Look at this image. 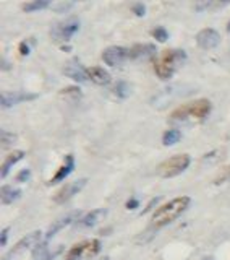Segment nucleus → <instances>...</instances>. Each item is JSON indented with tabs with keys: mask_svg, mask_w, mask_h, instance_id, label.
<instances>
[{
	"mask_svg": "<svg viewBox=\"0 0 230 260\" xmlns=\"http://www.w3.org/2000/svg\"><path fill=\"white\" fill-rule=\"evenodd\" d=\"M62 96H67L68 100H78V98H81V91L78 88H75V86H68V88H63L62 89V93H60Z\"/></svg>",
	"mask_w": 230,
	"mask_h": 260,
	"instance_id": "b1692460",
	"label": "nucleus"
},
{
	"mask_svg": "<svg viewBox=\"0 0 230 260\" xmlns=\"http://www.w3.org/2000/svg\"><path fill=\"white\" fill-rule=\"evenodd\" d=\"M127 59H130V49L120 46H110L102 52V60L110 65V67H117V65L123 63Z\"/></svg>",
	"mask_w": 230,
	"mask_h": 260,
	"instance_id": "423d86ee",
	"label": "nucleus"
},
{
	"mask_svg": "<svg viewBox=\"0 0 230 260\" xmlns=\"http://www.w3.org/2000/svg\"><path fill=\"white\" fill-rule=\"evenodd\" d=\"M105 216H107V210H105V208H96V210L89 211L88 215H85L83 218H81L80 221H78V226H81V228H93L99 221H102Z\"/></svg>",
	"mask_w": 230,
	"mask_h": 260,
	"instance_id": "9b49d317",
	"label": "nucleus"
},
{
	"mask_svg": "<svg viewBox=\"0 0 230 260\" xmlns=\"http://www.w3.org/2000/svg\"><path fill=\"white\" fill-rule=\"evenodd\" d=\"M204 260H212V258H204Z\"/></svg>",
	"mask_w": 230,
	"mask_h": 260,
	"instance_id": "72a5a7b5",
	"label": "nucleus"
},
{
	"mask_svg": "<svg viewBox=\"0 0 230 260\" xmlns=\"http://www.w3.org/2000/svg\"><path fill=\"white\" fill-rule=\"evenodd\" d=\"M99 250H101V242L97 239L86 241V242H81V244H76V246H73L68 250L67 258L65 260H80L83 257H93Z\"/></svg>",
	"mask_w": 230,
	"mask_h": 260,
	"instance_id": "39448f33",
	"label": "nucleus"
},
{
	"mask_svg": "<svg viewBox=\"0 0 230 260\" xmlns=\"http://www.w3.org/2000/svg\"><path fill=\"white\" fill-rule=\"evenodd\" d=\"M227 31H228V32H230V23H228V24H227Z\"/></svg>",
	"mask_w": 230,
	"mask_h": 260,
	"instance_id": "473e14b6",
	"label": "nucleus"
},
{
	"mask_svg": "<svg viewBox=\"0 0 230 260\" xmlns=\"http://www.w3.org/2000/svg\"><path fill=\"white\" fill-rule=\"evenodd\" d=\"M80 211H71L70 215H67V216H63V218H60L59 221H55L51 228H49V231H47V234H46V239H51L52 236H55L57 233H59L62 228H65V226H68L70 223H73L75 219H80Z\"/></svg>",
	"mask_w": 230,
	"mask_h": 260,
	"instance_id": "ddd939ff",
	"label": "nucleus"
},
{
	"mask_svg": "<svg viewBox=\"0 0 230 260\" xmlns=\"http://www.w3.org/2000/svg\"><path fill=\"white\" fill-rule=\"evenodd\" d=\"M227 181H230V166H227V168H224L222 171H220L219 176L216 177L214 184H224Z\"/></svg>",
	"mask_w": 230,
	"mask_h": 260,
	"instance_id": "a878e982",
	"label": "nucleus"
},
{
	"mask_svg": "<svg viewBox=\"0 0 230 260\" xmlns=\"http://www.w3.org/2000/svg\"><path fill=\"white\" fill-rule=\"evenodd\" d=\"M152 36L159 41V43H166L167 38H169V32L164 29L162 26H158V28H154L152 29Z\"/></svg>",
	"mask_w": 230,
	"mask_h": 260,
	"instance_id": "393cba45",
	"label": "nucleus"
},
{
	"mask_svg": "<svg viewBox=\"0 0 230 260\" xmlns=\"http://www.w3.org/2000/svg\"><path fill=\"white\" fill-rule=\"evenodd\" d=\"M7 236H8V230L5 228V230L2 231V236H0V244H2V246H5V244H7Z\"/></svg>",
	"mask_w": 230,
	"mask_h": 260,
	"instance_id": "2f4dec72",
	"label": "nucleus"
},
{
	"mask_svg": "<svg viewBox=\"0 0 230 260\" xmlns=\"http://www.w3.org/2000/svg\"><path fill=\"white\" fill-rule=\"evenodd\" d=\"M36 93H24V91H4L2 93V106L4 108H12V106L18 103H26L36 100Z\"/></svg>",
	"mask_w": 230,
	"mask_h": 260,
	"instance_id": "9d476101",
	"label": "nucleus"
},
{
	"mask_svg": "<svg viewBox=\"0 0 230 260\" xmlns=\"http://www.w3.org/2000/svg\"><path fill=\"white\" fill-rule=\"evenodd\" d=\"M156 52L152 44H136L130 49V59H147Z\"/></svg>",
	"mask_w": 230,
	"mask_h": 260,
	"instance_id": "f3484780",
	"label": "nucleus"
},
{
	"mask_svg": "<svg viewBox=\"0 0 230 260\" xmlns=\"http://www.w3.org/2000/svg\"><path fill=\"white\" fill-rule=\"evenodd\" d=\"M60 250L51 252V250L47 249L46 244H39V246H36L34 250H32V258H34V260H52L57 254H59Z\"/></svg>",
	"mask_w": 230,
	"mask_h": 260,
	"instance_id": "a211bd4d",
	"label": "nucleus"
},
{
	"mask_svg": "<svg viewBox=\"0 0 230 260\" xmlns=\"http://www.w3.org/2000/svg\"><path fill=\"white\" fill-rule=\"evenodd\" d=\"M21 197V190L20 189H15L12 185H4L2 187V202L5 205H10L15 200H18Z\"/></svg>",
	"mask_w": 230,
	"mask_h": 260,
	"instance_id": "aec40b11",
	"label": "nucleus"
},
{
	"mask_svg": "<svg viewBox=\"0 0 230 260\" xmlns=\"http://www.w3.org/2000/svg\"><path fill=\"white\" fill-rule=\"evenodd\" d=\"M190 207V197H175L170 202L164 203L161 208H158L152 215V226L154 228H164L166 224L175 221V219L183 215L186 208Z\"/></svg>",
	"mask_w": 230,
	"mask_h": 260,
	"instance_id": "f257e3e1",
	"label": "nucleus"
},
{
	"mask_svg": "<svg viewBox=\"0 0 230 260\" xmlns=\"http://www.w3.org/2000/svg\"><path fill=\"white\" fill-rule=\"evenodd\" d=\"M73 168H75V158H73L71 154H68V156H65L63 165L59 168V171H57V174L51 179V184L60 182V181H63V179H67V177L71 174Z\"/></svg>",
	"mask_w": 230,
	"mask_h": 260,
	"instance_id": "2eb2a0df",
	"label": "nucleus"
},
{
	"mask_svg": "<svg viewBox=\"0 0 230 260\" xmlns=\"http://www.w3.org/2000/svg\"><path fill=\"white\" fill-rule=\"evenodd\" d=\"M86 182H88V179H78V181H73L67 185H63L62 189L54 195V202L55 203H65L67 200H70L73 195L78 193L81 189H83V187L86 185Z\"/></svg>",
	"mask_w": 230,
	"mask_h": 260,
	"instance_id": "6e6552de",
	"label": "nucleus"
},
{
	"mask_svg": "<svg viewBox=\"0 0 230 260\" xmlns=\"http://www.w3.org/2000/svg\"><path fill=\"white\" fill-rule=\"evenodd\" d=\"M131 12H133L136 16H144L146 15V5L141 2H136V4L131 5Z\"/></svg>",
	"mask_w": 230,
	"mask_h": 260,
	"instance_id": "bb28decb",
	"label": "nucleus"
},
{
	"mask_svg": "<svg viewBox=\"0 0 230 260\" xmlns=\"http://www.w3.org/2000/svg\"><path fill=\"white\" fill-rule=\"evenodd\" d=\"M190 156L188 154H175L166 161H162L158 166V176H161L162 179H169V177H175L178 174H182L183 171H186V168L190 166Z\"/></svg>",
	"mask_w": 230,
	"mask_h": 260,
	"instance_id": "20e7f679",
	"label": "nucleus"
},
{
	"mask_svg": "<svg viewBox=\"0 0 230 260\" xmlns=\"http://www.w3.org/2000/svg\"><path fill=\"white\" fill-rule=\"evenodd\" d=\"M41 236H43V234H41V231H34V233H29L28 236H24V238L21 241L16 242V246L10 252H8L5 260H10L13 255H18L20 252H24V250H28L31 247H34V246H39V244H41Z\"/></svg>",
	"mask_w": 230,
	"mask_h": 260,
	"instance_id": "0eeeda50",
	"label": "nucleus"
},
{
	"mask_svg": "<svg viewBox=\"0 0 230 260\" xmlns=\"http://www.w3.org/2000/svg\"><path fill=\"white\" fill-rule=\"evenodd\" d=\"M185 60V52L180 51V49H167L164 51L158 60L154 63V70L158 73V77L162 80H167L174 75V72L180 65V62Z\"/></svg>",
	"mask_w": 230,
	"mask_h": 260,
	"instance_id": "7ed1b4c3",
	"label": "nucleus"
},
{
	"mask_svg": "<svg viewBox=\"0 0 230 260\" xmlns=\"http://www.w3.org/2000/svg\"><path fill=\"white\" fill-rule=\"evenodd\" d=\"M20 52H21V55H28L31 51H29V46H28V43L24 41V43H21L20 44Z\"/></svg>",
	"mask_w": 230,
	"mask_h": 260,
	"instance_id": "c85d7f7f",
	"label": "nucleus"
},
{
	"mask_svg": "<svg viewBox=\"0 0 230 260\" xmlns=\"http://www.w3.org/2000/svg\"><path fill=\"white\" fill-rule=\"evenodd\" d=\"M65 73L73 78L75 81H86L88 80V73H86V69L81 67V65L78 63V60H70L67 63V67H65Z\"/></svg>",
	"mask_w": 230,
	"mask_h": 260,
	"instance_id": "dca6fc26",
	"label": "nucleus"
},
{
	"mask_svg": "<svg viewBox=\"0 0 230 260\" xmlns=\"http://www.w3.org/2000/svg\"><path fill=\"white\" fill-rule=\"evenodd\" d=\"M196 43H198V46L201 49H206V51H209V49H214V47L219 46L220 35L212 28L201 29L198 35H196Z\"/></svg>",
	"mask_w": 230,
	"mask_h": 260,
	"instance_id": "1a4fd4ad",
	"label": "nucleus"
},
{
	"mask_svg": "<svg viewBox=\"0 0 230 260\" xmlns=\"http://www.w3.org/2000/svg\"><path fill=\"white\" fill-rule=\"evenodd\" d=\"M131 93V89L128 86L127 81H119L117 86H115V94H117L119 98H122V100H125V98H128Z\"/></svg>",
	"mask_w": 230,
	"mask_h": 260,
	"instance_id": "5701e85b",
	"label": "nucleus"
},
{
	"mask_svg": "<svg viewBox=\"0 0 230 260\" xmlns=\"http://www.w3.org/2000/svg\"><path fill=\"white\" fill-rule=\"evenodd\" d=\"M29 176H31V171L29 169H23L21 173L16 176V181H20V182H26L28 179H29Z\"/></svg>",
	"mask_w": 230,
	"mask_h": 260,
	"instance_id": "cd10ccee",
	"label": "nucleus"
},
{
	"mask_svg": "<svg viewBox=\"0 0 230 260\" xmlns=\"http://www.w3.org/2000/svg\"><path fill=\"white\" fill-rule=\"evenodd\" d=\"M13 135H8L7 132H2V142H5V145H10L12 142L10 140H13Z\"/></svg>",
	"mask_w": 230,
	"mask_h": 260,
	"instance_id": "7c9ffc66",
	"label": "nucleus"
},
{
	"mask_svg": "<svg viewBox=\"0 0 230 260\" xmlns=\"http://www.w3.org/2000/svg\"><path fill=\"white\" fill-rule=\"evenodd\" d=\"M23 158H24V151H21V150L13 151V153L8 154L7 159L4 161V165H2V177H5V176L8 174V171H10V168H12L13 165H16L18 161H21Z\"/></svg>",
	"mask_w": 230,
	"mask_h": 260,
	"instance_id": "6ab92c4d",
	"label": "nucleus"
},
{
	"mask_svg": "<svg viewBox=\"0 0 230 260\" xmlns=\"http://www.w3.org/2000/svg\"><path fill=\"white\" fill-rule=\"evenodd\" d=\"M138 205H139V203H138L136 199H131V200L127 202V208L128 210H135V208H138Z\"/></svg>",
	"mask_w": 230,
	"mask_h": 260,
	"instance_id": "c756f323",
	"label": "nucleus"
},
{
	"mask_svg": "<svg viewBox=\"0 0 230 260\" xmlns=\"http://www.w3.org/2000/svg\"><path fill=\"white\" fill-rule=\"evenodd\" d=\"M49 4L47 0H43V2H41V0H37V2H28V4H24L23 5V10L24 12H39V10H43V8H47Z\"/></svg>",
	"mask_w": 230,
	"mask_h": 260,
	"instance_id": "4be33fe9",
	"label": "nucleus"
},
{
	"mask_svg": "<svg viewBox=\"0 0 230 260\" xmlns=\"http://www.w3.org/2000/svg\"><path fill=\"white\" fill-rule=\"evenodd\" d=\"M78 29H80V23L76 20H73L70 23H65V24H60V26H57L55 31H52V35L55 36V39L68 41Z\"/></svg>",
	"mask_w": 230,
	"mask_h": 260,
	"instance_id": "f8f14e48",
	"label": "nucleus"
},
{
	"mask_svg": "<svg viewBox=\"0 0 230 260\" xmlns=\"http://www.w3.org/2000/svg\"><path fill=\"white\" fill-rule=\"evenodd\" d=\"M212 109L209 100H196L190 101L188 104H183L177 108L174 112L170 114L172 122H185V120H203L209 116Z\"/></svg>",
	"mask_w": 230,
	"mask_h": 260,
	"instance_id": "f03ea898",
	"label": "nucleus"
},
{
	"mask_svg": "<svg viewBox=\"0 0 230 260\" xmlns=\"http://www.w3.org/2000/svg\"><path fill=\"white\" fill-rule=\"evenodd\" d=\"M88 73V80L94 81L96 85H109L110 83V73L105 72V69L102 67H89L86 69Z\"/></svg>",
	"mask_w": 230,
	"mask_h": 260,
	"instance_id": "4468645a",
	"label": "nucleus"
},
{
	"mask_svg": "<svg viewBox=\"0 0 230 260\" xmlns=\"http://www.w3.org/2000/svg\"><path fill=\"white\" fill-rule=\"evenodd\" d=\"M180 138H182V132L177 130V128H170V130H167V132H164L162 143L166 146H172V145H175L177 142H180Z\"/></svg>",
	"mask_w": 230,
	"mask_h": 260,
	"instance_id": "412c9836",
	"label": "nucleus"
}]
</instances>
